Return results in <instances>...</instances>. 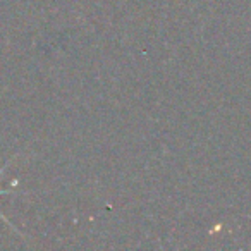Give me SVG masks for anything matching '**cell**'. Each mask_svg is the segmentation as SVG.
I'll list each match as a JSON object with an SVG mask.
<instances>
[{
	"mask_svg": "<svg viewBox=\"0 0 251 251\" xmlns=\"http://www.w3.org/2000/svg\"><path fill=\"white\" fill-rule=\"evenodd\" d=\"M0 217H2V219H4V220H5V222H7V219H5V217H4V215H2V213H0ZM7 224H9V222H7ZM9 226H11V224H9Z\"/></svg>",
	"mask_w": 251,
	"mask_h": 251,
	"instance_id": "7a4b0ae2",
	"label": "cell"
},
{
	"mask_svg": "<svg viewBox=\"0 0 251 251\" xmlns=\"http://www.w3.org/2000/svg\"><path fill=\"white\" fill-rule=\"evenodd\" d=\"M4 171H5V167L0 169V176L4 174ZM9 191H12V189H0V195H5V193H9Z\"/></svg>",
	"mask_w": 251,
	"mask_h": 251,
	"instance_id": "6da1fadb",
	"label": "cell"
}]
</instances>
